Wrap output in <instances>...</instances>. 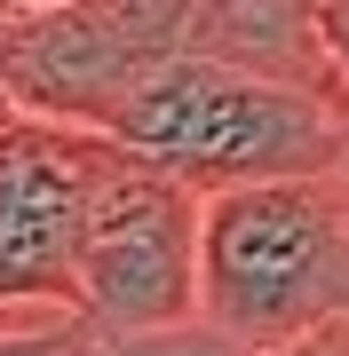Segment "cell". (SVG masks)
I'll list each match as a JSON object with an SVG mask.
<instances>
[{
    "label": "cell",
    "mask_w": 349,
    "mask_h": 356,
    "mask_svg": "<svg viewBox=\"0 0 349 356\" xmlns=\"http://www.w3.org/2000/svg\"><path fill=\"white\" fill-rule=\"evenodd\" d=\"M104 127L135 159L167 166L175 182L215 198L238 182L334 175L349 151V88L183 48V56H159L151 72H135V88L111 103Z\"/></svg>",
    "instance_id": "6da1fadb"
},
{
    "label": "cell",
    "mask_w": 349,
    "mask_h": 356,
    "mask_svg": "<svg viewBox=\"0 0 349 356\" xmlns=\"http://www.w3.org/2000/svg\"><path fill=\"white\" fill-rule=\"evenodd\" d=\"M199 317L262 356L349 332V182L278 175L215 191L199 222Z\"/></svg>",
    "instance_id": "7a4b0ae2"
},
{
    "label": "cell",
    "mask_w": 349,
    "mask_h": 356,
    "mask_svg": "<svg viewBox=\"0 0 349 356\" xmlns=\"http://www.w3.org/2000/svg\"><path fill=\"white\" fill-rule=\"evenodd\" d=\"M199 222L207 198L151 159H119L88 206L72 254V309L95 332H143L199 317Z\"/></svg>",
    "instance_id": "3957f363"
},
{
    "label": "cell",
    "mask_w": 349,
    "mask_h": 356,
    "mask_svg": "<svg viewBox=\"0 0 349 356\" xmlns=\"http://www.w3.org/2000/svg\"><path fill=\"white\" fill-rule=\"evenodd\" d=\"M127 143L88 119H0V309H72V254Z\"/></svg>",
    "instance_id": "277c9868"
},
{
    "label": "cell",
    "mask_w": 349,
    "mask_h": 356,
    "mask_svg": "<svg viewBox=\"0 0 349 356\" xmlns=\"http://www.w3.org/2000/svg\"><path fill=\"white\" fill-rule=\"evenodd\" d=\"M95 356H262V348H246L238 332L207 317H183V325H143V332H95Z\"/></svg>",
    "instance_id": "5b68a950"
},
{
    "label": "cell",
    "mask_w": 349,
    "mask_h": 356,
    "mask_svg": "<svg viewBox=\"0 0 349 356\" xmlns=\"http://www.w3.org/2000/svg\"><path fill=\"white\" fill-rule=\"evenodd\" d=\"M0 356H95L79 309H0Z\"/></svg>",
    "instance_id": "8992f818"
},
{
    "label": "cell",
    "mask_w": 349,
    "mask_h": 356,
    "mask_svg": "<svg viewBox=\"0 0 349 356\" xmlns=\"http://www.w3.org/2000/svg\"><path fill=\"white\" fill-rule=\"evenodd\" d=\"M318 40H325V64L349 88V0H318Z\"/></svg>",
    "instance_id": "52a82bcc"
},
{
    "label": "cell",
    "mask_w": 349,
    "mask_h": 356,
    "mask_svg": "<svg viewBox=\"0 0 349 356\" xmlns=\"http://www.w3.org/2000/svg\"><path fill=\"white\" fill-rule=\"evenodd\" d=\"M16 111V95H8V32H0V119Z\"/></svg>",
    "instance_id": "ba28073f"
},
{
    "label": "cell",
    "mask_w": 349,
    "mask_h": 356,
    "mask_svg": "<svg viewBox=\"0 0 349 356\" xmlns=\"http://www.w3.org/2000/svg\"><path fill=\"white\" fill-rule=\"evenodd\" d=\"M334 175H341V182H349V151H341V166H334Z\"/></svg>",
    "instance_id": "9c48e42d"
}]
</instances>
